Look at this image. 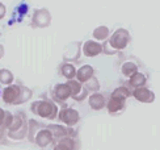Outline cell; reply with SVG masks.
<instances>
[{"mask_svg": "<svg viewBox=\"0 0 160 150\" xmlns=\"http://www.w3.org/2000/svg\"><path fill=\"white\" fill-rule=\"evenodd\" d=\"M134 95V98L139 101H142V103H152V101L155 100V95L152 91H150L148 88H146L144 86L143 87H138L137 90L132 92Z\"/></svg>", "mask_w": 160, "mask_h": 150, "instance_id": "52a82bcc", "label": "cell"}, {"mask_svg": "<svg viewBox=\"0 0 160 150\" xmlns=\"http://www.w3.org/2000/svg\"><path fill=\"white\" fill-rule=\"evenodd\" d=\"M130 42V35L126 29H117L109 40V46L114 50H122Z\"/></svg>", "mask_w": 160, "mask_h": 150, "instance_id": "3957f363", "label": "cell"}, {"mask_svg": "<svg viewBox=\"0 0 160 150\" xmlns=\"http://www.w3.org/2000/svg\"><path fill=\"white\" fill-rule=\"evenodd\" d=\"M12 119H13V116L9 112H5L4 110L0 108V126L8 128L12 122Z\"/></svg>", "mask_w": 160, "mask_h": 150, "instance_id": "d6986e66", "label": "cell"}, {"mask_svg": "<svg viewBox=\"0 0 160 150\" xmlns=\"http://www.w3.org/2000/svg\"><path fill=\"white\" fill-rule=\"evenodd\" d=\"M67 84L70 86V90H71V98H74L75 100H83L87 96V91L83 88V84L78 80L74 79H70L67 82Z\"/></svg>", "mask_w": 160, "mask_h": 150, "instance_id": "8992f818", "label": "cell"}, {"mask_svg": "<svg viewBox=\"0 0 160 150\" xmlns=\"http://www.w3.org/2000/svg\"><path fill=\"white\" fill-rule=\"evenodd\" d=\"M93 37L98 41H104L109 37V29L106 26H98L93 30Z\"/></svg>", "mask_w": 160, "mask_h": 150, "instance_id": "e0dca14e", "label": "cell"}, {"mask_svg": "<svg viewBox=\"0 0 160 150\" xmlns=\"http://www.w3.org/2000/svg\"><path fill=\"white\" fill-rule=\"evenodd\" d=\"M102 45L95 42V41H87L83 45V54L85 57H96L100 53H102Z\"/></svg>", "mask_w": 160, "mask_h": 150, "instance_id": "ba28073f", "label": "cell"}, {"mask_svg": "<svg viewBox=\"0 0 160 150\" xmlns=\"http://www.w3.org/2000/svg\"><path fill=\"white\" fill-rule=\"evenodd\" d=\"M50 21H51V15L46 8L36 9L34 13H33V19H32L33 26H37V28H46V26L50 25Z\"/></svg>", "mask_w": 160, "mask_h": 150, "instance_id": "277c9868", "label": "cell"}, {"mask_svg": "<svg viewBox=\"0 0 160 150\" xmlns=\"http://www.w3.org/2000/svg\"><path fill=\"white\" fill-rule=\"evenodd\" d=\"M146 82H147V79H146L144 74L137 71L134 75H131V77H130L129 83H130V86L138 88V87H143V86L146 84Z\"/></svg>", "mask_w": 160, "mask_h": 150, "instance_id": "5bb4252c", "label": "cell"}, {"mask_svg": "<svg viewBox=\"0 0 160 150\" xmlns=\"http://www.w3.org/2000/svg\"><path fill=\"white\" fill-rule=\"evenodd\" d=\"M32 112H34L36 115L41 116L43 119H54L58 113V107L49 100L36 101L32 105Z\"/></svg>", "mask_w": 160, "mask_h": 150, "instance_id": "7a4b0ae2", "label": "cell"}, {"mask_svg": "<svg viewBox=\"0 0 160 150\" xmlns=\"http://www.w3.org/2000/svg\"><path fill=\"white\" fill-rule=\"evenodd\" d=\"M130 91L128 90L126 87H118L117 90H114L113 91V94H112V96H114V98H118V99H123V100H126L129 96H130Z\"/></svg>", "mask_w": 160, "mask_h": 150, "instance_id": "44dd1931", "label": "cell"}, {"mask_svg": "<svg viewBox=\"0 0 160 150\" xmlns=\"http://www.w3.org/2000/svg\"><path fill=\"white\" fill-rule=\"evenodd\" d=\"M105 105H106V108H108L109 113H118L125 108V100L114 98V96H110V100L108 101V104H105Z\"/></svg>", "mask_w": 160, "mask_h": 150, "instance_id": "4fadbf2b", "label": "cell"}, {"mask_svg": "<svg viewBox=\"0 0 160 150\" xmlns=\"http://www.w3.org/2000/svg\"><path fill=\"white\" fill-rule=\"evenodd\" d=\"M106 104V101H105V96L102 94H98V92H93L91 95V98H89V105L92 110H95V111H100V110H102V108L105 107Z\"/></svg>", "mask_w": 160, "mask_h": 150, "instance_id": "7c38bea8", "label": "cell"}, {"mask_svg": "<svg viewBox=\"0 0 160 150\" xmlns=\"http://www.w3.org/2000/svg\"><path fill=\"white\" fill-rule=\"evenodd\" d=\"M52 140H54V137H52V133H51V131L49 128H45L36 134V142L42 147L51 144Z\"/></svg>", "mask_w": 160, "mask_h": 150, "instance_id": "9c48e42d", "label": "cell"}, {"mask_svg": "<svg viewBox=\"0 0 160 150\" xmlns=\"http://www.w3.org/2000/svg\"><path fill=\"white\" fill-rule=\"evenodd\" d=\"M52 92H54V96L58 100H61V101H64V100H67L68 98H71V90H70V86L67 83L55 86V88L52 90Z\"/></svg>", "mask_w": 160, "mask_h": 150, "instance_id": "8fae6325", "label": "cell"}, {"mask_svg": "<svg viewBox=\"0 0 160 150\" xmlns=\"http://www.w3.org/2000/svg\"><path fill=\"white\" fill-rule=\"evenodd\" d=\"M72 149H74V140L70 137H62L54 147V150H72Z\"/></svg>", "mask_w": 160, "mask_h": 150, "instance_id": "9a60e30c", "label": "cell"}, {"mask_svg": "<svg viewBox=\"0 0 160 150\" xmlns=\"http://www.w3.org/2000/svg\"><path fill=\"white\" fill-rule=\"evenodd\" d=\"M93 74H95L93 67L89 66V65H85L83 67H80V69L76 71L75 77L78 78V82H80V83H85V82H88L91 78H93Z\"/></svg>", "mask_w": 160, "mask_h": 150, "instance_id": "30bf717a", "label": "cell"}, {"mask_svg": "<svg viewBox=\"0 0 160 150\" xmlns=\"http://www.w3.org/2000/svg\"><path fill=\"white\" fill-rule=\"evenodd\" d=\"M61 72L64 78H67L68 80L70 79H74L75 75H76V69L74 67V65L71 63H64L62 67H61Z\"/></svg>", "mask_w": 160, "mask_h": 150, "instance_id": "2e32d148", "label": "cell"}, {"mask_svg": "<svg viewBox=\"0 0 160 150\" xmlns=\"http://www.w3.org/2000/svg\"><path fill=\"white\" fill-rule=\"evenodd\" d=\"M5 12H7V9H5V5H4L3 3H0V20L4 19V16H5Z\"/></svg>", "mask_w": 160, "mask_h": 150, "instance_id": "7402d4cb", "label": "cell"}, {"mask_svg": "<svg viewBox=\"0 0 160 150\" xmlns=\"http://www.w3.org/2000/svg\"><path fill=\"white\" fill-rule=\"evenodd\" d=\"M137 71H138V67H137L135 63H132V62H126L122 66V74L126 78H130L131 75H134Z\"/></svg>", "mask_w": 160, "mask_h": 150, "instance_id": "ac0fdd59", "label": "cell"}, {"mask_svg": "<svg viewBox=\"0 0 160 150\" xmlns=\"http://www.w3.org/2000/svg\"><path fill=\"white\" fill-rule=\"evenodd\" d=\"M32 96V91L21 84H12L5 87L3 91V100L7 104H21L29 100Z\"/></svg>", "mask_w": 160, "mask_h": 150, "instance_id": "6da1fadb", "label": "cell"}, {"mask_svg": "<svg viewBox=\"0 0 160 150\" xmlns=\"http://www.w3.org/2000/svg\"><path fill=\"white\" fill-rule=\"evenodd\" d=\"M3 57H4V47H3V45H0V59Z\"/></svg>", "mask_w": 160, "mask_h": 150, "instance_id": "603a6c76", "label": "cell"}, {"mask_svg": "<svg viewBox=\"0 0 160 150\" xmlns=\"http://www.w3.org/2000/svg\"><path fill=\"white\" fill-rule=\"evenodd\" d=\"M59 120L64 122L66 125L72 126L79 121V112L74 110V108H63L59 112Z\"/></svg>", "mask_w": 160, "mask_h": 150, "instance_id": "5b68a950", "label": "cell"}, {"mask_svg": "<svg viewBox=\"0 0 160 150\" xmlns=\"http://www.w3.org/2000/svg\"><path fill=\"white\" fill-rule=\"evenodd\" d=\"M13 82V74L7 70V69H2L0 70V83L2 84H12Z\"/></svg>", "mask_w": 160, "mask_h": 150, "instance_id": "ffe728a7", "label": "cell"}]
</instances>
